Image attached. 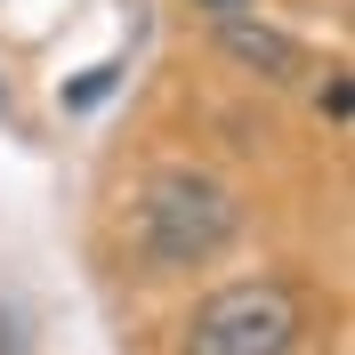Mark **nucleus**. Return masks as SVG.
I'll return each instance as SVG.
<instances>
[{
	"instance_id": "nucleus-1",
	"label": "nucleus",
	"mask_w": 355,
	"mask_h": 355,
	"mask_svg": "<svg viewBox=\"0 0 355 355\" xmlns=\"http://www.w3.org/2000/svg\"><path fill=\"white\" fill-rule=\"evenodd\" d=\"M243 226V202L234 186L210 170H154L146 186L130 194V234L146 250V266L178 275V266H210Z\"/></svg>"
},
{
	"instance_id": "nucleus-2",
	"label": "nucleus",
	"mask_w": 355,
	"mask_h": 355,
	"mask_svg": "<svg viewBox=\"0 0 355 355\" xmlns=\"http://www.w3.org/2000/svg\"><path fill=\"white\" fill-rule=\"evenodd\" d=\"M307 331V299L283 275H259V283H226L210 291L186 331H178V355H291Z\"/></svg>"
},
{
	"instance_id": "nucleus-3",
	"label": "nucleus",
	"mask_w": 355,
	"mask_h": 355,
	"mask_svg": "<svg viewBox=\"0 0 355 355\" xmlns=\"http://www.w3.org/2000/svg\"><path fill=\"white\" fill-rule=\"evenodd\" d=\"M218 49L250 73V81H266V89H291L299 73H307V49L291 41L283 24H266V17H226L218 24Z\"/></svg>"
},
{
	"instance_id": "nucleus-4",
	"label": "nucleus",
	"mask_w": 355,
	"mask_h": 355,
	"mask_svg": "<svg viewBox=\"0 0 355 355\" xmlns=\"http://www.w3.org/2000/svg\"><path fill=\"white\" fill-rule=\"evenodd\" d=\"M113 81H121V65H89L81 81H65V113H89L97 97H113Z\"/></svg>"
},
{
	"instance_id": "nucleus-5",
	"label": "nucleus",
	"mask_w": 355,
	"mask_h": 355,
	"mask_svg": "<svg viewBox=\"0 0 355 355\" xmlns=\"http://www.w3.org/2000/svg\"><path fill=\"white\" fill-rule=\"evenodd\" d=\"M347 105H355V89H347V73H331V81H323V113H331V121H347Z\"/></svg>"
},
{
	"instance_id": "nucleus-6",
	"label": "nucleus",
	"mask_w": 355,
	"mask_h": 355,
	"mask_svg": "<svg viewBox=\"0 0 355 355\" xmlns=\"http://www.w3.org/2000/svg\"><path fill=\"white\" fill-rule=\"evenodd\" d=\"M194 8H210V17L226 24V17H250V8H259V0H194Z\"/></svg>"
}]
</instances>
